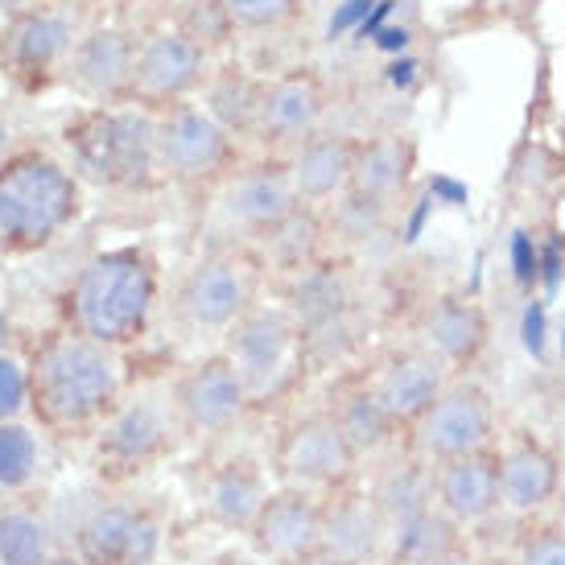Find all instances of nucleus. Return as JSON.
Wrapping results in <instances>:
<instances>
[{"mask_svg":"<svg viewBox=\"0 0 565 565\" xmlns=\"http://www.w3.org/2000/svg\"><path fill=\"white\" fill-rule=\"evenodd\" d=\"M30 401L38 417L58 429H79L99 417H111L125 393L120 351L79 334L54 330L33 347L30 360Z\"/></svg>","mask_w":565,"mask_h":565,"instance_id":"f257e3e1","label":"nucleus"},{"mask_svg":"<svg viewBox=\"0 0 565 565\" xmlns=\"http://www.w3.org/2000/svg\"><path fill=\"white\" fill-rule=\"evenodd\" d=\"M158 289V260L145 248L99 252L66 289V327L120 351L145 334Z\"/></svg>","mask_w":565,"mask_h":565,"instance_id":"f03ea898","label":"nucleus"},{"mask_svg":"<svg viewBox=\"0 0 565 565\" xmlns=\"http://www.w3.org/2000/svg\"><path fill=\"white\" fill-rule=\"evenodd\" d=\"M83 206L79 173L42 149H17L0 166V236L4 248L38 252L75 223Z\"/></svg>","mask_w":565,"mask_h":565,"instance_id":"7ed1b4c3","label":"nucleus"},{"mask_svg":"<svg viewBox=\"0 0 565 565\" xmlns=\"http://www.w3.org/2000/svg\"><path fill=\"white\" fill-rule=\"evenodd\" d=\"M66 145L75 170L95 186L137 190L158 170V111L137 104L92 108L66 125Z\"/></svg>","mask_w":565,"mask_h":565,"instance_id":"20e7f679","label":"nucleus"},{"mask_svg":"<svg viewBox=\"0 0 565 565\" xmlns=\"http://www.w3.org/2000/svg\"><path fill=\"white\" fill-rule=\"evenodd\" d=\"M265 273V260L252 244H239V239L215 244L186 268L173 310L194 334H227L252 306H260L256 298H260Z\"/></svg>","mask_w":565,"mask_h":565,"instance_id":"39448f33","label":"nucleus"},{"mask_svg":"<svg viewBox=\"0 0 565 565\" xmlns=\"http://www.w3.org/2000/svg\"><path fill=\"white\" fill-rule=\"evenodd\" d=\"M285 310L294 315L306 339L310 363L343 360L355 347V315H360V277L347 256H322L285 281Z\"/></svg>","mask_w":565,"mask_h":565,"instance_id":"423d86ee","label":"nucleus"},{"mask_svg":"<svg viewBox=\"0 0 565 565\" xmlns=\"http://www.w3.org/2000/svg\"><path fill=\"white\" fill-rule=\"evenodd\" d=\"M223 339V355L239 372L252 405L285 396L310 367L301 327L285 306H252Z\"/></svg>","mask_w":565,"mask_h":565,"instance_id":"0eeeda50","label":"nucleus"},{"mask_svg":"<svg viewBox=\"0 0 565 565\" xmlns=\"http://www.w3.org/2000/svg\"><path fill=\"white\" fill-rule=\"evenodd\" d=\"M401 441L429 467L495 446L500 441V413H495L487 384H479L475 376H455L446 384V393L425 408L422 422L405 429Z\"/></svg>","mask_w":565,"mask_h":565,"instance_id":"6e6552de","label":"nucleus"},{"mask_svg":"<svg viewBox=\"0 0 565 565\" xmlns=\"http://www.w3.org/2000/svg\"><path fill=\"white\" fill-rule=\"evenodd\" d=\"M363 458L351 450L343 429L334 425L327 408L301 413L277 434V450H273V471L281 487H298L310 495H334L343 487L360 483Z\"/></svg>","mask_w":565,"mask_h":565,"instance_id":"1a4fd4ad","label":"nucleus"},{"mask_svg":"<svg viewBox=\"0 0 565 565\" xmlns=\"http://www.w3.org/2000/svg\"><path fill=\"white\" fill-rule=\"evenodd\" d=\"M236 166V137L203 104L158 111V170L178 186H220Z\"/></svg>","mask_w":565,"mask_h":565,"instance_id":"9d476101","label":"nucleus"},{"mask_svg":"<svg viewBox=\"0 0 565 565\" xmlns=\"http://www.w3.org/2000/svg\"><path fill=\"white\" fill-rule=\"evenodd\" d=\"M75 17L54 4H25L4 17L0 30V66L21 87H46L54 75H66V63L79 46Z\"/></svg>","mask_w":565,"mask_h":565,"instance_id":"9b49d317","label":"nucleus"},{"mask_svg":"<svg viewBox=\"0 0 565 565\" xmlns=\"http://www.w3.org/2000/svg\"><path fill=\"white\" fill-rule=\"evenodd\" d=\"M301 206L294 178L285 158H265L252 166H236L220 182V215L227 223L232 239L239 244H260V239L281 227Z\"/></svg>","mask_w":565,"mask_h":565,"instance_id":"f8f14e48","label":"nucleus"},{"mask_svg":"<svg viewBox=\"0 0 565 565\" xmlns=\"http://www.w3.org/2000/svg\"><path fill=\"white\" fill-rule=\"evenodd\" d=\"M327 108V79L318 75L315 66H294L277 79H265V95H260L252 137L265 145L268 158H289L294 149H301L310 137L322 132Z\"/></svg>","mask_w":565,"mask_h":565,"instance_id":"ddd939ff","label":"nucleus"},{"mask_svg":"<svg viewBox=\"0 0 565 565\" xmlns=\"http://www.w3.org/2000/svg\"><path fill=\"white\" fill-rule=\"evenodd\" d=\"M206 83V46L182 25L153 30L137 46V75L128 104L149 111H166L186 104Z\"/></svg>","mask_w":565,"mask_h":565,"instance_id":"4468645a","label":"nucleus"},{"mask_svg":"<svg viewBox=\"0 0 565 565\" xmlns=\"http://www.w3.org/2000/svg\"><path fill=\"white\" fill-rule=\"evenodd\" d=\"M170 405L178 413V425L190 438H220L227 429L244 422L252 408V396L244 388L232 360L215 351L206 360L190 363L186 372H178L170 384Z\"/></svg>","mask_w":565,"mask_h":565,"instance_id":"2eb2a0df","label":"nucleus"},{"mask_svg":"<svg viewBox=\"0 0 565 565\" xmlns=\"http://www.w3.org/2000/svg\"><path fill=\"white\" fill-rule=\"evenodd\" d=\"M178 413H173L170 396H137V401H120L111 408L108 425L99 434V471L108 479H132V475L149 471L153 462L173 450V434H178Z\"/></svg>","mask_w":565,"mask_h":565,"instance_id":"dca6fc26","label":"nucleus"},{"mask_svg":"<svg viewBox=\"0 0 565 565\" xmlns=\"http://www.w3.org/2000/svg\"><path fill=\"white\" fill-rule=\"evenodd\" d=\"M565 487V458L550 438L512 429L500 438V495L503 512L516 520L550 516Z\"/></svg>","mask_w":565,"mask_h":565,"instance_id":"f3484780","label":"nucleus"},{"mask_svg":"<svg viewBox=\"0 0 565 565\" xmlns=\"http://www.w3.org/2000/svg\"><path fill=\"white\" fill-rule=\"evenodd\" d=\"M413 343L429 351L438 363L450 367V376H471V367L491 347V315L479 298L467 294H438L422 306Z\"/></svg>","mask_w":565,"mask_h":565,"instance_id":"a211bd4d","label":"nucleus"},{"mask_svg":"<svg viewBox=\"0 0 565 565\" xmlns=\"http://www.w3.org/2000/svg\"><path fill=\"white\" fill-rule=\"evenodd\" d=\"M363 380L372 384V393L380 396V405L388 408V417L401 425V438H405V429L425 417V408L434 405L441 393H446V384H450V367L438 363L429 351H422L417 343L408 347H393V351H384Z\"/></svg>","mask_w":565,"mask_h":565,"instance_id":"6ab92c4d","label":"nucleus"},{"mask_svg":"<svg viewBox=\"0 0 565 565\" xmlns=\"http://www.w3.org/2000/svg\"><path fill=\"white\" fill-rule=\"evenodd\" d=\"M137 38L120 25H95L79 38V46L66 63V83L99 108L128 104L132 75H137Z\"/></svg>","mask_w":565,"mask_h":565,"instance_id":"aec40b11","label":"nucleus"},{"mask_svg":"<svg viewBox=\"0 0 565 565\" xmlns=\"http://www.w3.org/2000/svg\"><path fill=\"white\" fill-rule=\"evenodd\" d=\"M434 508L446 512L458 529H483L500 516V441L487 450H475V455L438 462L434 467Z\"/></svg>","mask_w":565,"mask_h":565,"instance_id":"412c9836","label":"nucleus"},{"mask_svg":"<svg viewBox=\"0 0 565 565\" xmlns=\"http://www.w3.org/2000/svg\"><path fill=\"white\" fill-rule=\"evenodd\" d=\"M248 536L256 553L277 565H294L306 553L322 550V495H310L298 487L268 491Z\"/></svg>","mask_w":565,"mask_h":565,"instance_id":"4be33fe9","label":"nucleus"},{"mask_svg":"<svg viewBox=\"0 0 565 565\" xmlns=\"http://www.w3.org/2000/svg\"><path fill=\"white\" fill-rule=\"evenodd\" d=\"M393 541V520L376 508L363 483H351L334 495H322V550L347 565L384 562Z\"/></svg>","mask_w":565,"mask_h":565,"instance_id":"5701e85b","label":"nucleus"},{"mask_svg":"<svg viewBox=\"0 0 565 565\" xmlns=\"http://www.w3.org/2000/svg\"><path fill=\"white\" fill-rule=\"evenodd\" d=\"M161 550V524L149 508L104 503L79 524L83 565H153Z\"/></svg>","mask_w":565,"mask_h":565,"instance_id":"b1692460","label":"nucleus"},{"mask_svg":"<svg viewBox=\"0 0 565 565\" xmlns=\"http://www.w3.org/2000/svg\"><path fill=\"white\" fill-rule=\"evenodd\" d=\"M413 170H417V145L408 141V137H401V132L367 137V141H360L347 194H355L363 203L396 215V206L408 199Z\"/></svg>","mask_w":565,"mask_h":565,"instance_id":"393cba45","label":"nucleus"},{"mask_svg":"<svg viewBox=\"0 0 565 565\" xmlns=\"http://www.w3.org/2000/svg\"><path fill=\"white\" fill-rule=\"evenodd\" d=\"M355 153H360V141L347 137V132H318L310 141L294 149L285 166H289V178H294V190L306 206H334L351 186V170H355Z\"/></svg>","mask_w":565,"mask_h":565,"instance_id":"a878e982","label":"nucleus"},{"mask_svg":"<svg viewBox=\"0 0 565 565\" xmlns=\"http://www.w3.org/2000/svg\"><path fill=\"white\" fill-rule=\"evenodd\" d=\"M363 487L380 512L393 520V529L434 508V467L413 455L405 441H396L388 455H380Z\"/></svg>","mask_w":565,"mask_h":565,"instance_id":"bb28decb","label":"nucleus"},{"mask_svg":"<svg viewBox=\"0 0 565 565\" xmlns=\"http://www.w3.org/2000/svg\"><path fill=\"white\" fill-rule=\"evenodd\" d=\"M327 413L334 417V425L343 429V438L351 441V450H355L363 462L388 455L396 441H401V425L388 417V408L380 405V396L372 393V384L363 376L343 380V384L330 393Z\"/></svg>","mask_w":565,"mask_h":565,"instance_id":"cd10ccee","label":"nucleus"},{"mask_svg":"<svg viewBox=\"0 0 565 565\" xmlns=\"http://www.w3.org/2000/svg\"><path fill=\"white\" fill-rule=\"evenodd\" d=\"M265 495H268V479L252 458H227L220 467H211L203 479L206 516L215 520V524H223V529L248 533Z\"/></svg>","mask_w":565,"mask_h":565,"instance_id":"c85d7f7f","label":"nucleus"},{"mask_svg":"<svg viewBox=\"0 0 565 565\" xmlns=\"http://www.w3.org/2000/svg\"><path fill=\"white\" fill-rule=\"evenodd\" d=\"M252 248L260 252L265 268L281 273L285 281H289V277H298L301 268L318 265V260L327 256V215H322L318 206L301 203L281 227H273V232H268L260 244H252Z\"/></svg>","mask_w":565,"mask_h":565,"instance_id":"c756f323","label":"nucleus"},{"mask_svg":"<svg viewBox=\"0 0 565 565\" xmlns=\"http://www.w3.org/2000/svg\"><path fill=\"white\" fill-rule=\"evenodd\" d=\"M462 550H471L467 529H458L446 512L429 508L422 516L396 524L388 553H384V565H438Z\"/></svg>","mask_w":565,"mask_h":565,"instance_id":"7c9ffc66","label":"nucleus"},{"mask_svg":"<svg viewBox=\"0 0 565 565\" xmlns=\"http://www.w3.org/2000/svg\"><path fill=\"white\" fill-rule=\"evenodd\" d=\"M260 95L265 79H252L244 71H223L206 83V104L203 108L220 120L232 137H252L256 128V111H260Z\"/></svg>","mask_w":565,"mask_h":565,"instance_id":"2f4dec72","label":"nucleus"},{"mask_svg":"<svg viewBox=\"0 0 565 565\" xmlns=\"http://www.w3.org/2000/svg\"><path fill=\"white\" fill-rule=\"evenodd\" d=\"M0 565H46V524L33 512L0 516Z\"/></svg>","mask_w":565,"mask_h":565,"instance_id":"473e14b6","label":"nucleus"},{"mask_svg":"<svg viewBox=\"0 0 565 565\" xmlns=\"http://www.w3.org/2000/svg\"><path fill=\"white\" fill-rule=\"evenodd\" d=\"M301 0H220V13L232 33L281 30L298 17Z\"/></svg>","mask_w":565,"mask_h":565,"instance_id":"72a5a7b5","label":"nucleus"},{"mask_svg":"<svg viewBox=\"0 0 565 565\" xmlns=\"http://www.w3.org/2000/svg\"><path fill=\"white\" fill-rule=\"evenodd\" d=\"M508 557L516 565H565V524L557 516L529 520Z\"/></svg>","mask_w":565,"mask_h":565,"instance_id":"f704fd0d","label":"nucleus"},{"mask_svg":"<svg viewBox=\"0 0 565 565\" xmlns=\"http://www.w3.org/2000/svg\"><path fill=\"white\" fill-rule=\"evenodd\" d=\"M38 471V441L25 425L0 422V487L17 491L25 487Z\"/></svg>","mask_w":565,"mask_h":565,"instance_id":"c9c22d12","label":"nucleus"},{"mask_svg":"<svg viewBox=\"0 0 565 565\" xmlns=\"http://www.w3.org/2000/svg\"><path fill=\"white\" fill-rule=\"evenodd\" d=\"M25 405H30V372L9 355H0V422H13Z\"/></svg>","mask_w":565,"mask_h":565,"instance_id":"e433bc0d","label":"nucleus"},{"mask_svg":"<svg viewBox=\"0 0 565 565\" xmlns=\"http://www.w3.org/2000/svg\"><path fill=\"white\" fill-rule=\"evenodd\" d=\"M13 158V125H9V116L0 111V166Z\"/></svg>","mask_w":565,"mask_h":565,"instance_id":"4c0bfd02","label":"nucleus"},{"mask_svg":"<svg viewBox=\"0 0 565 565\" xmlns=\"http://www.w3.org/2000/svg\"><path fill=\"white\" fill-rule=\"evenodd\" d=\"M294 565H347V562H339V557L327 550H315V553H306V557H298Z\"/></svg>","mask_w":565,"mask_h":565,"instance_id":"58836bf2","label":"nucleus"},{"mask_svg":"<svg viewBox=\"0 0 565 565\" xmlns=\"http://www.w3.org/2000/svg\"><path fill=\"white\" fill-rule=\"evenodd\" d=\"M438 565H475V550H462V553H455V557H446V562H438Z\"/></svg>","mask_w":565,"mask_h":565,"instance_id":"ea45409f","label":"nucleus"},{"mask_svg":"<svg viewBox=\"0 0 565 565\" xmlns=\"http://www.w3.org/2000/svg\"><path fill=\"white\" fill-rule=\"evenodd\" d=\"M475 565H516L512 557H500V553H487V557H475Z\"/></svg>","mask_w":565,"mask_h":565,"instance_id":"a19ab883","label":"nucleus"},{"mask_svg":"<svg viewBox=\"0 0 565 565\" xmlns=\"http://www.w3.org/2000/svg\"><path fill=\"white\" fill-rule=\"evenodd\" d=\"M17 9H25V0H0V17H13Z\"/></svg>","mask_w":565,"mask_h":565,"instance_id":"79ce46f5","label":"nucleus"},{"mask_svg":"<svg viewBox=\"0 0 565 565\" xmlns=\"http://www.w3.org/2000/svg\"><path fill=\"white\" fill-rule=\"evenodd\" d=\"M553 516L565 524V487H562V495H557V503H553Z\"/></svg>","mask_w":565,"mask_h":565,"instance_id":"37998d69","label":"nucleus"},{"mask_svg":"<svg viewBox=\"0 0 565 565\" xmlns=\"http://www.w3.org/2000/svg\"><path fill=\"white\" fill-rule=\"evenodd\" d=\"M46 565H83L79 557H46Z\"/></svg>","mask_w":565,"mask_h":565,"instance_id":"c03bdc74","label":"nucleus"},{"mask_svg":"<svg viewBox=\"0 0 565 565\" xmlns=\"http://www.w3.org/2000/svg\"><path fill=\"white\" fill-rule=\"evenodd\" d=\"M0 252H4V236H0Z\"/></svg>","mask_w":565,"mask_h":565,"instance_id":"a18cd8bd","label":"nucleus"}]
</instances>
